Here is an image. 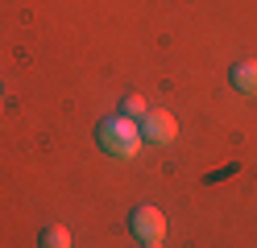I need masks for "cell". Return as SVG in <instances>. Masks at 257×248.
<instances>
[{
    "instance_id": "obj_1",
    "label": "cell",
    "mask_w": 257,
    "mask_h": 248,
    "mask_svg": "<svg viewBox=\"0 0 257 248\" xmlns=\"http://www.w3.org/2000/svg\"><path fill=\"white\" fill-rule=\"evenodd\" d=\"M95 141H100L108 153H116V157H133L137 145H141V128H137V120H128V116H112V120H104L95 128Z\"/></svg>"
},
{
    "instance_id": "obj_2",
    "label": "cell",
    "mask_w": 257,
    "mask_h": 248,
    "mask_svg": "<svg viewBox=\"0 0 257 248\" xmlns=\"http://www.w3.org/2000/svg\"><path fill=\"white\" fill-rule=\"evenodd\" d=\"M141 137L146 141H154V145H170L174 141V132H179V124H174V116L170 112H162V108H150L146 116H141Z\"/></svg>"
},
{
    "instance_id": "obj_3",
    "label": "cell",
    "mask_w": 257,
    "mask_h": 248,
    "mask_svg": "<svg viewBox=\"0 0 257 248\" xmlns=\"http://www.w3.org/2000/svg\"><path fill=\"white\" fill-rule=\"evenodd\" d=\"M128 227H133V236H141V240H162L166 236V215L158 207H137L128 215Z\"/></svg>"
},
{
    "instance_id": "obj_4",
    "label": "cell",
    "mask_w": 257,
    "mask_h": 248,
    "mask_svg": "<svg viewBox=\"0 0 257 248\" xmlns=\"http://www.w3.org/2000/svg\"><path fill=\"white\" fill-rule=\"evenodd\" d=\"M232 87L240 95H257V62H236L232 66Z\"/></svg>"
},
{
    "instance_id": "obj_5",
    "label": "cell",
    "mask_w": 257,
    "mask_h": 248,
    "mask_svg": "<svg viewBox=\"0 0 257 248\" xmlns=\"http://www.w3.org/2000/svg\"><path fill=\"white\" fill-rule=\"evenodd\" d=\"M38 244H42V248H71V231H67V227H46Z\"/></svg>"
},
{
    "instance_id": "obj_6",
    "label": "cell",
    "mask_w": 257,
    "mask_h": 248,
    "mask_svg": "<svg viewBox=\"0 0 257 248\" xmlns=\"http://www.w3.org/2000/svg\"><path fill=\"white\" fill-rule=\"evenodd\" d=\"M146 112H150V104H146L141 95H128V99H124V116H128V120H141Z\"/></svg>"
},
{
    "instance_id": "obj_7",
    "label": "cell",
    "mask_w": 257,
    "mask_h": 248,
    "mask_svg": "<svg viewBox=\"0 0 257 248\" xmlns=\"http://www.w3.org/2000/svg\"><path fill=\"white\" fill-rule=\"evenodd\" d=\"M146 248H162V240H146Z\"/></svg>"
}]
</instances>
